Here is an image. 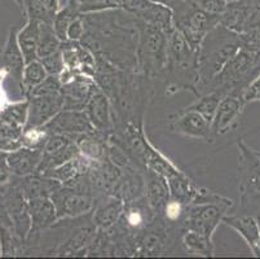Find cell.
Here are the masks:
<instances>
[{"label": "cell", "mask_w": 260, "mask_h": 259, "mask_svg": "<svg viewBox=\"0 0 260 259\" xmlns=\"http://www.w3.org/2000/svg\"><path fill=\"white\" fill-rule=\"evenodd\" d=\"M260 21V4L256 0H237L228 3L220 16V23L241 34Z\"/></svg>", "instance_id": "12"}, {"label": "cell", "mask_w": 260, "mask_h": 259, "mask_svg": "<svg viewBox=\"0 0 260 259\" xmlns=\"http://www.w3.org/2000/svg\"><path fill=\"white\" fill-rule=\"evenodd\" d=\"M152 2H154V3H158V4H162V6L167 7V8H170L172 11V9H174L177 4H180L183 0H152Z\"/></svg>", "instance_id": "42"}, {"label": "cell", "mask_w": 260, "mask_h": 259, "mask_svg": "<svg viewBox=\"0 0 260 259\" xmlns=\"http://www.w3.org/2000/svg\"><path fill=\"white\" fill-rule=\"evenodd\" d=\"M135 20L138 30L136 68L149 79L165 78L169 59V35L153 25Z\"/></svg>", "instance_id": "3"}, {"label": "cell", "mask_w": 260, "mask_h": 259, "mask_svg": "<svg viewBox=\"0 0 260 259\" xmlns=\"http://www.w3.org/2000/svg\"><path fill=\"white\" fill-rule=\"evenodd\" d=\"M49 134H62L68 136L86 134L94 128L87 116L86 110L80 109H62L44 125Z\"/></svg>", "instance_id": "14"}, {"label": "cell", "mask_w": 260, "mask_h": 259, "mask_svg": "<svg viewBox=\"0 0 260 259\" xmlns=\"http://www.w3.org/2000/svg\"><path fill=\"white\" fill-rule=\"evenodd\" d=\"M197 97L198 99L196 100L194 103H191L190 105L186 106V109H191V110L198 111V113L202 114L206 120H209L210 122H211L215 113H216L217 106L220 104L224 95L219 91H211L200 95V96Z\"/></svg>", "instance_id": "30"}, {"label": "cell", "mask_w": 260, "mask_h": 259, "mask_svg": "<svg viewBox=\"0 0 260 259\" xmlns=\"http://www.w3.org/2000/svg\"><path fill=\"white\" fill-rule=\"evenodd\" d=\"M15 2L18 4V7H20L21 9L23 8V0H15Z\"/></svg>", "instance_id": "44"}, {"label": "cell", "mask_w": 260, "mask_h": 259, "mask_svg": "<svg viewBox=\"0 0 260 259\" xmlns=\"http://www.w3.org/2000/svg\"><path fill=\"white\" fill-rule=\"evenodd\" d=\"M43 160V149L21 147L7 154V163L15 177H27L37 174L40 162Z\"/></svg>", "instance_id": "22"}, {"label": "cell", "mask_w": 260, "mask_h": 259, "mask_svg": "<svg viewBox=\"0 0 260 259\" xmlns=\"http://www.w3.org/2000/svg\"><path fill=\"white\" fill-rule=\"evenodd\" d=\"M185 210L186 206L184 204L179 203V201L174 198H170L166 208H165V211H163V218L169 223H176L180 219L183 220Z\"/></svg>", "instance_id": "35"}, {"label": "cell", "mask_w": 260, "mask_h": 259, "mask_svg": "<svg viewBox=\"0 0 260 259\" xmlns=\"http://www.w3.org/2000/svg\"><path fill=\"white\" fill-rule=\"evenodd\" d=\"M233 208V199L223 197L219 201L196 203L186 206L181 220L183 231H194L212 239L217 225L223 223V218Z\"/></svg>", "instance_id": "6"}, {"label": "cell", "mask_w": 260, "mask_h": 259, "mask_svg": "<svg viewBox=\"0 0 260 259\" xmlns=\"http://www.w3.org/2000/svg\"><path fill=\"white\" fill-rule=\"evenodd\" d=\"M27 99H29V114L25 127L44 126L63 109V99L61 94L30 96Z\"/></svg>", "instance_id": "15"}, {"label": "cell", "mask_w": 260, "mask_h": 259, "mask_svg": "<svg viewBox=\"0 0 260 259\" xmlns=\"http://www.w3.org/2000/svg\"><path fill=\"white\" fill-rule=\"evenodd\" d=\"M27 114H29V99L25 97L20 101L7 104L3 110H0V118L3 122L9 125L25 127L27 122Z\"/></svg>", "instance_id": "29"}, {"label": "cell", "mask_w": 260, "mask_h": 259, "mask_svg": "<svg viewBox=\"0 0 260 259\" xmlns=\"http://www.w3.org/2000/svg\"><path fill=\"white\" fill-rule=\"evenodd\" d=\"M7 154L8 153H6V152H3V151H0V163L7 160Z\"/></svg>", "instance_id": "43"}, {"label": "cell", "mask_w": 260, "mask_h": 259, "mask_svg": "<svg viewBox=\"0 0 260 259\" xmlns=\"http://www.w3.org/2000/svg\"><path fill=\"white\" fill-rule=\"evenodd\" d=\"M145 198L158 217H163L165 208L171 198L167 178L148 167L145 168Z\"/></svg>", "instance_id": "19"}, {"label": "cell", "mask_w": 260, "mask_h": 259, "mask_svg": "<svg viewBox=\"0 0 260 259\" xmlns=\"http://www.w3.org/2000/svg\"><path fill=\"white\" fill-rule=\"evenodd\" d=\"M120 9L131 14L136 20L160 28L167 35L175 30L171 9L152 0H123Z\"/></svg>", "instance_id": "8"}, {"label": "cell", "mask_w": 260, "mask_h": 259, "mask_svg": "<svg viewBox=\"0 0 260 259\" xmlns=\"http://www.w3.org/2000/svg\"><path fill=\"white\" fill-rule=\"evenodd\" d=\"M13 174H12L11 168H9L7 160L0 163V185H4L12 179Z\"/></svg>", "instance_id": "40"}, {"label": "cell", "mask_w": 260, "mask_h": 259, "mask_svg": "<svg viewBox=\"0 0 260 259\" xmlns=\"http://www.w3.org/2000/svg\"><path fill=\"white\" fill-rule=\"evenodd\" d=\"M181 244L186 253L202 256L214 255V242L210 237L203 236L194 231H183Z\"/></svg>", "instance_id": "26"}, {"label": "cell", "mask_w": 260, "mask_h": 259, "mask_svg": "<svg viewBox=\"0 0 260 259\" xmlns=\"http://www.w3.org/2000/svg\"><path fill=\"white\" fill-rule=\"evenodd\" d=\"M126 203L114 194H104L101 198H96V204L92 210V220L98 229L108 231L120 220Z\"/></svg>", "instance_id": "17"}, {"label": "cell", "mask_w": 260, "mask_h": 259, "mask_svg": "<svg viewBox=\"0 0 260 259\" xmlns=\"http://www.w3.org/2000/svg\"><path fill=\"white\" fill-rule=\"evenodd\" d=\"M167 182H169L171 198L184 204L185 206H189L194 201L201 189L198 188L194 183L191 182L190 178H188V175L184 174L183 171L167 178Z\"/></svg>", "instance_id": "24"}, {"label": "cell", "mask_w": 260, "mask_h": 259, "mask_svg": "<svg viewBox=\"0 0 260 259\" xmlns=\"http://www.w3.org/2000/svg\"><path fill=\"white\" fill-rule=\"evenodd\" d=\"M238 189L241 198L260 194V152L246 144L243 139L237 141Z\"/></svg>", "instance_id": "7"}, {"label": "cell", "mask_w": 260, "mask_h": 259, "mask_svg": "<svg viewBox=\"0 0 260 259\" xmlns=\"http://www.w3.org/2000/svg\"><path fill=\"white\" fill-rule=\"evenodd\" d=\"M174 25L184 35L188 43L197 51L203 39L220 23L221 14H211L198 8L190 0H183L172 9Z\"/></svg>", "instance_id": "5"}, {"label": "cell", "mask_w": 260, "mask_h": 259, "mask_svg": "<svg viewBox=\"0 0 260 259\" xmlns=\"http://www.w3.org/2000/svg\"><path fill=\"white\" fill-rule=\"evenodd\" d=\"M169 120V127L174 134L212 142L211 122L198 111L184 108L176 113L170 114Z\"/></svg>", "instance_id": "11"}, {"label": "cell", "mask_w": 260, "mask_h": 259, "mask_svg": "<svg viewBox=\"0 0 260 259\" xmlns=\"http://www.w3.org/2000/svg\"><path fill=\"white\" fill-rule=\"evenodd\" d=\"M17 32L18 30L16 27L11 28V32H9L6 44H4L3 52H2V68L6 69L7 73H8V77L15 80L16 84L20 89L21 95L23 96L22 75L26 63L25 59H23L22 51L20 48V44H18Z\"/></svg>", "instance_id": "18"}, {"label": "cell", "mask_w": 260, "mask_h": 259, "mask_svg": "<svg viewBox=\"0 0 260 259\" xmlns=\"http://www.w3.org/2000/svg\"><path fill=\"white\" fill-rule=\"evenodd\" d=\"M61 84L58 75H48L43 82L37 85L31 91L30 96H47V95H57L61 94Z\"/></svg>", "instance_id": "34"}, {"label": "cell", "mask_w": 260, "mask_h": 259, "mask_svg": "<svg viewBox=\"0 0 260 259\" xmlns=\"http://www.w3.org/2000/svg\"><path fill=\"white\" fill-rule=\"evenodd\" d=\"M245 106L246 103L243 101L242 94L240 92H232L221 99L220 104L216 109V113L211 121L212 141L217 136L233 131L240 126Z\"/></svg>", "instance_id": "10"}, {"label": "cell", "mask_w": 260, "mask_h": 259, "mask_svg": "<svg viewBox=\"0 0 260 259\" xmlns=\"http://www.w3.org/2000/svg\"><path fill=\"white\" fill-rule=\"evenodd\" d=\"M242 48L240 35L221 23L212 28L203 39L198 51L200 59V82L197 95L205 92L209 83L217 75L226 63Z\"/></svg>", "instance_id": "2"}, {"label": "cell", "mask_w": 260, "mask_h": 259, "mask_svg": "<svg viewBox=\"0 0 260 259\" xmlns=\"http://www.w3.org/2000/svg\"><path fill=\"white\" fill-rule=\"evenodd\" d=\"M98 87V83L93 77L87 74H75L69 83L62 84L61 95L63 99V109H80L84 110L89 96L93 90Z\"/></svg>", "instance_id": "16"}, {"label": "cell", "mask_w": 260, "mask_h": 259, "mask_svg": "<svg viewBox=\"0 0 260 259\" xmlns=\"http://www.w3.org/2000/svg\"><path fill=\"white\" fill-rule=\"evenodd\" d=\"M98 234V227L94 225L93 220L89 219L88 223L77 225L70 234L69 239L62 242L54 253L57 255H80V253L88 254L89 245L93 241Z\"/></svg>", "instance_id": "21"}, {"label": "cell", "mask_w": 260, "mask_h": 259, "mask_svg": "<svg viewBox=\"0 0 260 259\" xmlns=\"http://www.w3.org/2000/svg\"><path fill=\"white\" fill-rule=\"evenodd\" d=\"M223 223L233 228L247 242L252 254L260 258V227L255 215L243 213L240 215H228L223 218Z\"/></svg>", "instance_id": "20"}, {"label": "cell", "mask_w": 260, "mask_h": 259, "mask_svg": "<svg viewBox=\"0 0 260 259\" xmlns=\"http://www.w3.org/2000/svg\"><path fill=\"white\" fill-rule=\"evenodd\" d=\"M198 8L211 14H221L225 11L226 3L225 0H190Z\"/></svg>", "instance_id": "37"}, {"label": "cell", "mask_w": 260, "mask_h": 259, "mask_svg": "<svg viewBox=\"0 0 260 259\" xmlns=\"http://www.w3.org/2000/svg\"><path fill=\"white\" fill-rule=\"evenodd\" d=\"M84 110L96 131L110 135L115 130V113L112 109L110 97L99 85L89 96Z\"/></svg>", "instance_id": "13"}, {"label": "cell", "mask_w": 260, "mask_h": 259, "mask_svg": "<svg viewBox=\"0 0 260 259\" xmlns=\"http://www.w3.org/2000/svg\"><path fill=\"white\" fill-rule=\"evenodd\" d=\"M259 71L260 52L241 48L209 83L203 94L211 91H219L224 96L232 92L242 94Z\"/></svg>", "instance_id": "4"}, {"label": "cell", "mask_w": 260, "mask_h": 259, "mask_svg": "<svg viewBox=\"0 0 260 259\" xmlns=\"http://www.w3.org/2000/svg\"><path fill=\"white\" fill-rule=\"evenodd\" d=\"M144 163H145V167L154 170L155 172L163 175L165 178H170L181 171L166 156H163L158 149H155L149 141L148 146H146V154Z\"/></svg>", "instance_id": "25"}, {"label": "cell", "mask_w": 260, "mask_h": 259, "mask_svg": "<svg viewBox=\"0 0 260 259\" xmlns=\"http://www.w3.org/2000/svg\"><path fill=\"white\" fill-rule=\"evenodd\" d=\"M39 2L52 16H56L61 8V0H39Z\"/></svg>", "instance_id": "41"}, {"label": "cell", "mask_w": 260, "mask_h": 259, "mask_svg": "<svg viewBox=\"0 0 260 259\" xmlns=\"http://www.w3.org/2000/svg\"><path fill=\"white\" fill-rule=\"evenodd\" d=\"M78 16H80L79 12L70 6L61 7L60 11H58L57 13H56V16H54V33L57 34V37L60 38L62 42H68V28H69L70 23H72Z\"/></svg>", "instance_id": "31"}, {"label": "cell", "mask_w": 260, "mask_h": 259, "mask_svg": "<svg viewBox=\"0 0 260 259\" xmlns=\"http://www.w3.org/2000/svg\"><path fill=\"white\" fill-rule=\"evenodd\" d=\"M48 77V71L44 68L43 63L38 59V60L31 61V63L26 64L23 69L22 75V92L23 96L27 99L29 95L31 94L32 90L43 82Z\"/></svg>", "instance_id": "28"}, {"label": "cell", "mask_w": 260, "mask_h": 259, "mask_svg": "<svg viewBox=\"0 0 260 259\" xmlns=\"http://www.w3.org/2000/svg\"><path fill=\"white\" fill-rule=\"evenodd\" d=\"M120 9L119 0H83L79 6L80 14L99 13V12Z\"/></svg>", "instance_id": "33"}, {"label": "cell", "mask_w": 260, "mask_h": 259, "mask_svg": "<svg viewBox=\"0 0 260 259\" xmlns=\"http://www.w3.org/2000/svg\"><path fill=\"white\" fill-rule=\"evenodd\" d=\"M242 99L246 104L260 101V71L242 92Z\"/></svg>", "instance_id": "39"}, {"label": "cell", "mask_w": 260, "mask_h": 259, "mask_svg": "<svg viewBox=\"0 0 260 259\" xmlns=\"http://www.w3.org/2000/svg\"><path fill=\"white\" fill-rule=\"evenodd\" d=\"M84 34H86V25H84L83 14H80L70 23L69 28H68V40L80 42L83 39Z\"/></svg>", "instance_id": "38"}, {"label": "cell", "mask_w": 260, "mask_h": 259, "mask_svg": "<svg viewBox=\"0 0 260 259\" xmlns=\"http://www.w3.org/2000/svg\"><path fill=\"white\" fill-rule=\"evenodd\" d=\"M62 40L54 33L52 23L39 22V42H38V59L42 60L44 57L54 53L61 49Z\"/></svg>", "instance_id": "27"}, {"label": "cell", "mask_w": 260, "mask_h": 259, "mask_svg": "<svg viewBox=\"0 0 260 259\" xmlns=\"http://www.w3.org/2000/svg\"><path fill=\"white\" fill-rule=\"evenodd\" d=\"M165 78L166 96H174L180 91L197 95V84L200 82L198 51L176 28L169 35V59Z\"/></svg>", "instance_id": "1"}, {"label": "cell", "mask_w": 260, "mask_h": 259, "mask_svg": "<svg viewBox=\"0 0 260 259\" xmlns=\"http://www.w3.org/2000/svg\"><path fill=\"white\" fill-rule=\"evenodd\" d=\"M40 61L43 63L44 68L48 71V75H58L63 70V68H65V63H63L61 49L57 52H54V53L49 54V56L44 57Z\"/></svg>", "instance_id": "36"}, {"label": "cell", "mask_w": 260, "mask_h": 259, "mask_svg": "<svg viewBox=\"0 0 260 259\" xmlns=\"http://www.w3.org/2000/svg\"><path fill=\"white\" fill-rule=\"evenodd\" d=\"M49 197L57 211L58 220L68 218L75 219L82 215H87L93 210L96 204L93 194L78 192L75 189L68 188L63 184H61Z\"/></svg>", "instance_id": "9"}, {"label": "cell", "mask_w": 260, "mask_h": 259, "mask_svg": "<svg viewBox=\"0 0 260 259\" xmlns=\"http://www.w3.org/2000/svg\"><path fill=\"white\" fill-rule=\"evenodd\" d=\"M51 136L44 126L40 127H23L22 144L23 147H29L34 149H43L47 140Z\"/></svg>", "instance_id": "32"}, {"label": "cell", "mask_w": 260, "mask_h": 259, "mask_svg": "<svg viewBox=\"0 0 260 259\" xmlns=\"http://www.w3.org/2000/svg\"><path fill=\"white\" fill-rule=\"evenodd\" d=\"M17 40L26 64L38 60L39 21L34 18H27L25 26H22L17 32Z\"/></svg>", "instance_id": "23"}, {"label": "cell", "mask_w": 260, "mask_h": 259, "mask_svg": "<svg viewBox=\"0 0 260 259\" xmlns=\"http://www.w3.org/2000/svg\"><path fill=\"white\" fill-rule=\"evenodd\" d=\"M119 2H120V4H122V2H123V0H119Z\"/></svg>", "instance_id": "45"}]
</instances>
